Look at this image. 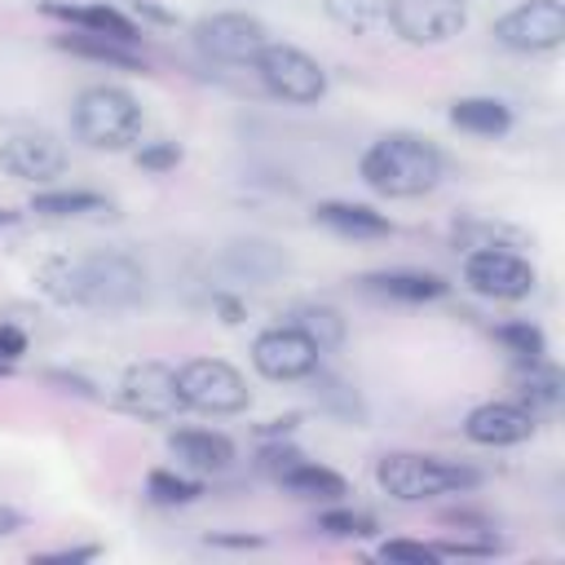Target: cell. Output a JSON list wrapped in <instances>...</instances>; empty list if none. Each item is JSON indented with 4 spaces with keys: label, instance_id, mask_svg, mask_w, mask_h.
<instances>
[{
    "label": "cell",
    "instance_id": "2",
    "mask_svg": "<svg viewBox=\"0 0 565 565\" xmlns=\"http://www.w3.org/2000/svg\"><path fill=\"white\" fill-rule=\"evenodd\" d=\"M362 181L388 199H415L437 190L446 159L433 141L415 137V132H388L380 141H371V150L362 154Z\"/></svg>",
    "mask_w": 565,
    "mask_h": 565
},
{
    "label": "cell",
    "instance_id": "14",
    "mask_svg": "<svg viewBox=\"0 0 565 565\" xmlns=\"http://www.w3.org/2000/svg\"><path fill=\"white\" fill-rule=\"evenodd\" d=\"M463 433L477 446H516L534 433V411L516 402H481L477 411H468Z\"/></svg>",
    "mask_w": 565,
    "mask_h": 565
},
{
    "label": "cell",
    "instance_id": "26",
    "mask_svg": "<svg viewBox=\"0 0 565 565\" xmlns=\"http://www.w3.org/2000/svg\"><path fill=\"white\" fill-rule=\"evenodd\" d=\"M313 375H318V402H322L327 411H335V415L349 419V424H366V406L358 402V393H353L344 380L322 375V371H313Z\"/></svg>",
    "mask_w": 565,
    "mask_h": 565
},
{
    "label": "cell",
    "instance_id": "40",
    "mask_svg": "<svg viewBox=\"0 0 565 565\" xmlns=\"http://www.w3.org/2000/svg\"><path fill=\"white\" fill-rule=\"evenodd\" d=\"M9 221H13V212H4V207H0V225H9Z\"/></svg>",
    "mask_w": 565,
    "mask_h": 565
},
{
    "label": "cell",
    "instance_id": "16",
    "mask_svg": "<svg viewBox=\"0 0 565 565\" xmlns=\"http://www.w3.org/2000/svg\"><path fill=\"white\" fill-rule=\"evenodd\" d=\"M168 446L181 463H190L199 472H221V468L234 463V441L221 437V433H207V428H177L168 437Z\"/></svg>",
    "mask_w": 565,
    "mask_h": 565
},
{
    "label": "cell",
    "instance_id": "10",
    "mask_svg": "<svg viewBox=\"0 0 565 565\" xmlns=\"http://www.w3.org/2000/svg\"><path fill=\"white\" fill-rule=\"evenodd\" d=\"M318 362H322V349H318L305 331H296L291 322L269 327V331H260V335L252 340V366H256L265 380H278V384L313 375Z\"/></svg>",
    "mask_w": 565,
    "mask_h": 565
},
{
    "label": "cell",
    "instance_id": "3",
    "mask_svg": "<svg viewBox=\"0 0 565 565\" xmlns=\"http://www.w3.org/2000/svg\"><path fill=\"white\" fill-rule=\"evenodd\" d=\"M71 128L93 150H124L141 137V106L119 84H93L75 97Z\"/></svg>",
    "mask_w": 565,
    "mask_h": 565
},
{
    "label": "cell",
    "instance_id": "35",
    "mask_svg": "<svg viewBox=\"0 0 565 565\" xmlns=\"http://www.w3.org/2000/svg\"><path fill=\"white\" fill-rule=\"evenodd\" d=\"M132 9H137L141 18H150V22H159V26H172V22H177V13H172L168 4H159V0H132Z\"/></svg>",
    "mask_w": 565,
    "mask_h": 565
},
{
    "label": "cell",
    "instance_id": "21",
    "mask_svg": "<svg viewBox=\"0 0 565 565\" xmlns=\"http://www.w3.org/2000/svg\"><path fill=\"white\" fill-rule=\"evenodd\" d=\"M450 124L477 137H503L512 128V110L499 97H459L450 106Z\"/></svg>",
    "mask_w": 565,
    "mask_h": 565
},
{
    "label": "cell",
    "instance_id": "23",
    "mask_svg": "<svg viewBox=\"0 0 565 565\" xmlns=\"http://www.w3.org/2000/svg\"><path fill=\"white\" fill-rule=\"evenodd\" d=\"M287 322H291L296 331H305L322 353L344 344V318H340L331 305H300V309L287 313Z\"/></svg>",
    "mask_w": 565,
    "mask_h": 565
},
{
    "label": "cell",
    "instance_id": "32",
    "mask_svg": "<svg viewBox=\"0 0 565 565\" xmlns=\"http://www.w3.org/2000/svg\"><path fill=\"white\" fill-rule=\"evenodd\" d=\"M137 163L150 168V172H168V168L181 163V150H177V141H150V146L137 150Z\"/></svg>",
    "mask_w": 565,
    "mask_h": 565
},
{
    "label": "cell",
    "instance_id": "5",
    "mask_svg": "<svg viewBox=\"0 0 565 565\" xmlns=\"http://www.w3.org/2000/svg\"><path fill=\"white\" fill-rule=\"evenodd\" d=\"M177 388H181V402L190 411H203V415H238L247 411L252 393H247V380L221 362V358H194L177 371Z\"/></svg>",
    "mask_w": 565,
    "mask_h": 565
},
{
    "label": "cell",
    "instance_id": "30",
    "mask_svg": "<svg viewBox=\"0 0 565 565\" xmlns=\"http://www.w3.org/2000/svg\"><path fill=\"white\" fill-rule=\"evenodd\" d=\"M525 397L539 406H556L561 402V375L543 362H530V380H525Z\"/></svg>",
    "mask_w": 565,
    "mask_h": 565
},
{
    "label": "cell",
    "instance_id": "27",
    "mask_svg": "<svg viewBox=\"0 0 565 565\" xmlns=\"http://www.w3.org/2000/svg\"><path fill=\"white\" fill-rule=\"evenodd\" d=\"M146 490H150V499L154 503H194L203 490H199V481H190V477H177V472H168V468H154L150 477H146Z\"/></svg>",
    "mask_w": 565,
    "mask_h": 565
},
{
    "label": "cell",
    "instance_id": "37",
    "mask_svg": "<svg viewBox=\"0 0 565 565\" xmlns=\"http://www.w3.org/2000/svg\"><path fill=\"white\" fill-rule=\"evenodd\" d=\"M26 525V516L22 512H13V508H0V534H18Z\"/></svg>",
    "mask_w": 565,
    "mask_h": 565
},
{
    "label": "cell",
    "instance_id": "9",
    "mask_svg": "<svg viewBox=\"0 0 565 565\" xmlns=\"http://www.w3.org/2000/svg\"><path fill=\"white\" fill-rule=\"evenodd\" d=\"M463 282L490 300H525L539 282L534 265L508 247H477L463 260Z\"/></svg>",
    "mask_w": 565,
    "mask_h": 565
},
{
    "label": "cell",
    "instance_id": "17",
    "mask_svg": "<svg viewBox=\"0 0 565 565\" xmlns=\"http://www.w3.org/2000/svg\"><path fill=\"white\" fill-rule=\"evenodd\" d=\"M313 221L335 230V234H344V238H384V234H393V221L384 212L366 207V203H335L331 199V203L313 207Z\"/></svg>",
    "mask_w": 565,
    "mask_h": 565
},
{
    "label": "cell",
    "instance_id": "8",
    "mask_svg": "<svg viewBox=\"0 0 565 565\" xmlns=\"http://www.w3.org/2000/svg\"><path fill=\"white\" fill-rule=\"evenodd\" d=\"M384 22L406 44H446L468 26L463 0H384Z\"/></svg>",
    "mask_w": 565,
    "mask_h": 565
},
{
    "label": "cell",
    "instance_id": "34",
    "mask_svg": "<svg viewBox=\"0 0 565 565\" xmlns=\"http://www.w3.org/2000/svg\"><path fill=\"white\" fill-rule=\"evenodd\" d=\"M26 353V335L18 327H0V362H18Z\"/></svg>",
    "mask_w": 565,
    "mask_h": 565
},
{
    "label": "cell",
    "instance_id": "25",
    "mask_svg": "<svg viewBox=\"0 0 565 565\" xmlns=\"http://www.w3.org/2000/svg\"><path fill=\"white\" fill-rule=\"evenodd\" d=\"M322 4H327V18L353 35L375 31L384 22V0H322Z\"/></svg>",
    "mask_w": 565,
    "mask_h": 565
},
{
    "label": "cell",
    "instance_id": "7",
    "mask_svg": "<svg viewBox=\"0 0 565 565\" xmlns=\"http://www.w3.org/2000/svg\"><path fill=\"white\" fill-rule=\"evenodd\" d=\"M252 66H256L260 84L274 97L291 102V106H309V102H318L327 93V71L305 49H296V44H274L269 40Z\"/></svg>",
    "mask_w": 565,
    "mask_h": 565
},
{
    "label": "cell",
    "instance_id": "33",
    "mask_svg": "<svg viewBox=\"0 0 565 565\" xmlns=\"http://www.w3.org/2000/svg\"><path fill=\"white\" fill-rule=\"evenodd\" d=\"M300 459H305V455H300L296 446H282V441H278V446H265V450H260V472H269V477L278 481V477H282L291 463H300Z\"/></svg>",
    "mask_w": 565,
    "mask_h": 565
},
{
    "label": "cell",
    "instance_id": "13",
    "mask_svg": "<svg viewBox=\"0 0 565 565\" xmlns=\"http://www.w3.org/2000/svg\"><path fill=\"white\" fill-rule=\"evenodd\" d=\"M0 168L18 181H49L66 168V146L53 132H18L0 146Z\"/></svg>",
    "mask_w": 565,
    "mask_h": 565
},
{
    "label": "cell",
    "instance_id": "4",
    "mask_svg": "<svg viewBox=\"0 0 565 565\" xmlns=\"http://www.w3.org/2000/svg\"><path fill=\"white\" fill-rule=\"evenodd\" d=\"M375 481L384 486V494L402 499V503H424L437 494H455V490H472L481 477L463 463L437 459V455H415V450H397L384 455L375 463Z\"/></svg>",
    "mask_w": 565,
    "mask_h": 565
},
{
    "label": "cell",
    "instance_id": "20",
    "mask_svg": "<svg viewBox=\"0 0 565 565\" xmlns=\"http://www.w3.org/2000/svg\"><path fill=\"white\" fill-rule=\"evenodd\" d=\"M44 13L62 18V22L79 26V31H97V35H115V40H137V22L124 18L110 4H57L53 0V4H44Z\"/></svg>",
    "mask_w": 565,
    "mask_h": 565
},
{
    "label": "cell",
    "instance_id": "24",
    "mask_svg": "<svg viewBox=\"0 0 565 565\" xmlns=\"http://www.w3.org/2000/svg\"><path fill=\"white\" fill-rule=\"evenodd\" d=\"M31 212L44 216H84V212H106V199L93 190H49L31 199Z\"/></svg>",
    "mask_w": 565,
    "mask_h": 565
},
{
    "label": "cell",
    "instance_id": "18",
    "mask_svg": "<svg viewBox=\"0 0 565 565\" xmlns=\"http://www.w3.org/2000/svg\"><path fill=\"white\" fill-rule=\"evenodd\" d=\"M57 49L88 57V62H106V66H128V71H146V57L132 49V40H115V35H97V31H66L53 40Z\"/></svg>",
    "mask_w": 565,
    "mask_h": 565
},
{
    "label": "cell",
    "instance_id": "29",
    "mask_svg": "<svg viewBox=\"0 0 565 565\" xmlns=\"http://www.w3.org/2000/svg\"><path fill=\"white\" fill-rule=\"evenodd\" d=\"M318 530H327V534H335V539H366V534H375V521L362 516V512L331 508V512L318 516Z\"/></svg>",
    "mask_w": 565,
    "mask_h": 565
},
{
    "label": "cell",
    "instance_id": "11",
    "mask_svg": "<svg viewBox=\"0 0 565 565\" xmlns=\"http://www.w3.org/2000/svg\"><path fill=\"white\" fill-rule=\"evenodd\" d=\"M494 40L512 53H547L565 40V4L561 0H525L494 22Z\"/></svg>",
    "mask_w": 565,
    "mask_h": 565
},
{
    "label": "cell",
    "instance_id": "12",
    "mask_svg": "<svg viewBox=\"0 0 565 565\" xmlns=\"http://www.w3.org/2000/svg\"><path fill=\"white\" fill-rule=\"evenodd\" d=\"M119 402H124V411H132L141 419H177L185 411L181 388H177V371L163 362L128 366L119 380Z\"/></svg>",
    "mask_w": 565,
    "mask_h": 565
},
{
    "label": "cell",
    "instance_id": "28",
    "mask_svg": "<svg viewBox=\"0 0 565 565\" xmlns=\"http://www.w3.org/2000/svg\"><path fill=\"white\" fill-rule=\"evenodd\" d=\"M521 362H543V353H547V340H543V331L539 327H530V322H503L499 331H494Z\"/></svg>",
    "mask_w": 565,
    "mask_h": 565
},
{
    "label": "cell",
    "instance_id": "19",
    "mask_svg": "<svg viewBox=\"0 0 565 565\" xmlns=\"http://www.w3.org/2000/svg\"><path fill=\"white\" fill-rule=\"evenodd\" d=\"M362 282H366V291L388 296V300H406V305H424V300L446 296V282L437 274H424V269H384V274H366Z\"/></svg>",
    "mask_w": 565,
    "mask_h": 565
},
{
    "label": "cell",
    "instance_id": "6",
    "mask_svg": "<svg viewBox=\"0 0 565 565\" xmlns=\"http://www.w3.org/2000/svg\"><path fill=\"white\" fill-rule=\"evenodd\" d=\"M194 44L203 57L225 62V66H252L260 57V49L269 44V31L260 18L225 9V13H207L194 22Z\"/></svg>",
    "mask_w": 565,
    "mask_h": 565
},
{
    "label": "cell",
    "instance_id": "22",
    "mask_svg": "<svg viewBox=\"0 0 565 565\" xmlns=\"http://www.w3.org/2000/svg\"><path fill=\"white\" fill-rule=\"evenodd\" d=\"M278 481H282L291 494H300V499H340V494H349L344 477H340V472H331V468H322V463H313V459L291 463Z\"/></svg>",
    "mask_w": 565,
    "mask_h": 565
},
{
    "label": "cell",
    "instance_id": "36",
    "mask_svg": "<svg viewBox=\"0 0 565 565\" xmlns=\"http://www.w3.org/2000/svg\"><path fill=\"white\" fill-rule=\"evenodd\" d=\"M49 380H53V384H66V393H84V397H93V384H88V380H79V375H62V371H49Z\"/></svg>",
    "mask_w": 565,
    "mask_h": 565
},
{
    "label": "cell",
    "instance_id": "38",
    "mask_svg": "<svg viewBox=\"0 0 565 565\" xmlns=\"http://www.w3.org/2000/svg\"><path fill=\"white\" fill-rule=\"evenodd\" d=\"M296 424H300V419H296V415H287V419H269L260 433H265V437H282V433H291Z\"/></svg>",
    "mask_w": 565,
    "mask_h": 565
},
{
    "label": "cell",
    "instance_id": "1",
    "mask_svg": "<svg viewBox=\"0 0 565 565\" xmlns=\"http://www.w3.org/2000/svg\"><path fill=\"white\" fill-rule=\"evenodd\" d=\"M40 287L79 309H128L146 296V269L124 252L57 256L40 269Z\"/></svg>",
    "mask_w": 565,
    "mask_h": 565
},
{
    "label": "cell",
    "instance_id": "15",
    "mask_svg": "<svg viewBox=\"0 0 565 565\" xmlns=\"http://www.w3.org/2000/svg\"><path fill=\"white\" fill-rule=\"evenodd\" d=\"M221 269L243 278V282H269L287 269V256L265 238H238L221 252Z\"/></svg>",
    "mask_w": 565,
    "mask_h": 565
},
{
    "label": "cell",
    "instance_id": "31",
    "mask_svg": "<svg viewBox=\"0 0 565 565\" xmlns=\"http://www.w3.org/2000/svg\"><path fill=\"white\" fill-rule=\"evenodd\" d=\"M380 556H384V561H415V565H433V561H437V547H428V543H411V539H388V543L380 547Z\"/></svg>",
    "mask_w": 565,
    "mask_h": 565
},
{
    "label": "cell",
    "instance_id": "39",
    "mask_svg": "<svg viewBox=\"0 0 565 565\" xmlns=\"http://www.w3.org/2000/svg\"><path fill=\"white\" fill-rule=\"evenodd\" d=\"M216 305H221L225 322H243V309H238V300H230V296H216Z\"/></svg>",
    "mask_w": 565,
    "mask_h": 565
}]
</instances>
